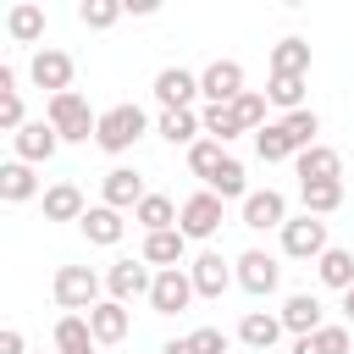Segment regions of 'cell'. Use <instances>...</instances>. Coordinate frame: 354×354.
<instances>
[{
  "label": "cell",
  "instance_id": "1",
  "mask_svg": "<svg viewBox=\"0 0 354 354\" xmlns=\"http://www.w3.org/2000/svg\"><path fill=\"white\" fill-rule=\"evenodd\" d=\"M44 122L61 133V144H88V138L100 133V116L88 111V100H83L77 88H66V94H50V111H44Z\"/></svg>",
  "mask_w": 354,
  "mask_h": 354
},
{
  "label": "cell",
  "instance_id": "2",
  "mask_svg": "<svg viewBox=\"0 0 354 354\" xmlns=\"http://www.w3.org/2000/svg\"><path fill=\"white\" fill-rule=\"evenodd\" d=\"M144 127H149V116L127 100V105H111V111H100V133H94V144L105 149V155H122V149H133L138 138H144Z\"/></svg>",
  "mask_w": 354,
  "mask_h": 354
},
{
  "label": "cell",
  "instance_id": "3",
  "mask_svg": "<svg viewBox=\"0 0 354 354\" xmlns=\"http://www.w3.org/2000/svg\"><path fill=\"white\" fill-rule=\"evenodd\" d=\"M50 293H55V304H61L66 315H77V310H94V304H100V277H94L88 266H61L55 282H50Z\"/></svg>",
  "mask_w": 354,
  "mask_h": 354
},
{
  "label": "cell",
  "instance_id": "4",
  "mask_svg": "<svg viewBox=\"0 0 354 354\" xmlns=\"http://www.w3.org/2000/svg\"><path fill=\"white\" fill-rule=\"evenodd\" d=\"M332 243H326V221L321 216H293L288 227H282V254H293V260H321Z\"/></svg>",
  "mask_w": 354,
  "mask_h": 354
},
{
  "label": "cell",
  "instance_id": "5",
  "mask_svg": "<svg viewBox=\"0 0 354 354\" xmlns=\"http://www.w3.org/2000/svg\"><path fill=\"white\" fill-rule=\"evenodd\" d=\"M232 266H238V288H243V293H254V299L277 293V282H282V266H277L266 249H243Z\"/></svg>",
  "mask_w": 354,
  "mask_h": 354
},
{
  "label": "cell",
  "instance_id": "6",
  "mask_svg": "<svg viewBox=\"0 0 354 354\" xmlns=\"http://www.w3.org/2000/svg\"><path fill=\"white\" fill-rule=\"evenodd\" d=\"M105 288H111L116 304H133V299H149L155 271H149V260H116V266L105 271Z\"/></svg>",
  "mask_w": 354,
  "mask_h": 354
},
{
  "label": "cell",
  "instance_id": "7",
  "mask_svg": "<svg viewBox=\"0 0 354 354\" xmlns=\"http://www.w3.org/2000/svg\"><path fill=\"white\" fill-rule=\"evenodd\" d=\"M177 227H183V238H216V227H221V199H216L210 188L188 194V199H183Z\"/></svg>",
  "mask_w": 354,
  "mask_h": 354
},
{
  "label": "cell",
  "instance_id": "8",
  "mask_svg": "<svg viewBox=\"0 0 354 354\" xmlns=\"http://www.w3.org/2000/svg\"><path fill=\"white\" fill-rule=\"evenodd\" d=\"M188 299H194V277L183 266L155 271V288H149V310L155 315H177V310H188Z\"/></svg>",
  "mask_w": 354,
  "mask_h": 354
},
{
  "label": "cell",
  "instance_id": "9",
  "mask_svg": "<svg viewBox=\"0 0 354 354\" xmlns=\"http://www.w3.org/2000/svg\"><path fill=\"white\" fill-rule=\"evenodd\" d=\"M199 94H205L210 105H232V100L243 94V66H238V61H210V66L199 72Z\"/></svg>",
  "mask_w": 354,
  "mask_h": 354
},
{
  "label": "cell",
  "instance_id": "10",
  "mask_svg": "<svg viewBox=\"0 0 354 354\" xmlns=\"http://www.w3.org/2000/svg\"><path fill=\"white\" fill-rule=\"evenodd\" d=\"M188 277H194V293H199V299H221V293L238 282V271H232V266H227L216 249H205V254L188 266Z\"/></svg>",
  "mask_w": 354,
  "mask_h": 354
},
{
  "label": "cell",
  "instance_id": "11",
  "mask_svg": "<svg viewBox=\"0 0 354 354\" xmlns=\"http://www.w3.org/2000/svg\"><path fill=\"white\" fill-rule=\"evenodd\" d=\"M194 94H199V77H194V72H183V66L155 72V100H160V111H194Z\"/></svg>",
  "mask_w": 354,
  "mask_h": 354
},
{
  "label": "cell",
  "instance_id": "12",
  "mask_svg": "<svg viewBox=\"0 0 354 354\" xmlns=\"http://www.w3.org/2000/svg\"><path fill=\"white\" fill-rule=\"evenodd\" d=\"M11 149H17V160H28V166H39V160H50L55 149H61V133L39 116V122H28L22 133H11Z\"/></svg>",
  "mask_w": 354,
  "mask_h": 354
},
{
  "label": "cell",
  "instance_id": "13",
  "mask_svg": "<svg viewBox=\"0 0 354 354\" xmlns=\"http://www.w3.org/2000/svg\"><path fill=\"white\" fill-rule=\"evenodd\" d=\"M100 188H105V205H111V210H138V205H144V177H138L133 166H111Z\"/></svg>",
  "mask_w": 354,
  "mask_h": 354
},
{
  "label": "cell",
  "instance_id": "14",
  "mask_svg": "<svg viewBox=\"0 0 354 354\" xmlns=\"http://www.w3.org/2000/svg\"><path fill=\"white\" fill-rule=\"evenodd\" d=\"M243 227H254V232H266V227H288V199H282L277 188L249 194V199H243Z\"/></svg>",
  "mask_w": 354,
  "mask_h": 354
},
{
  "label": "cell",
  "instance_id": "15",
  "mask_svg": "<svg viewBox=\"0 0 354 354\" xmlns=\"http://www.w3.org/2000/svg\"><path fill=\"white\" fill-rule=\"evenodd\" d=\"M28 72H33V83L50 88V94H66V88H72V55H66V50H39Z\"/></svg>",
  "mask_w": 354,
  "mask_h": 354
},
{
  "label": "cell",
  "instance_id": "16",
  "mask_svg": "<svg viewBox=\"0 0 354 354\" xmlns=\"http://www.w3.org/2000/svg\"><path fill=\"white\" fill-rule=\"evenodd\" d=\"M293 166H299V183H343V155H337L332 144H315V149H304Z\"/></svg>",
  "mask_w": 354,
  "mask_h": 354
},
{
  "label": "cell",
  "instance_id": "17",
  "mask_svg": "<svg viewBox=\"0 0 354 354\" xmlns=\"http://www.w3.org/2000/svg\"><path fill=\"white\" fill-rule=\"evenodd\" d=\"M127 326H133V315H127V304H116V299H100V304L88 310V332H94V343H122Z\"/></svg>",
  "mask_w": 354,
  "mask_h": 354
},
{
  "label": "cell",
  "instance_id": "18",
  "mask_svg": "<svg viewBox=\"0 0 354 354\" xmlns=\"http://www.w3.org/2000/svg\"><path fill=\"white\" fill-rule=\"evenodd\" d=\"M77 227H83V238H88V243H100V249L122 243V232H127L122 210H111V205H88V216H83Z\"/></svg>",
  "mask_w": 354,
  "mask_h": 354
},
{
  "label": "cell",
  "instance_id": "19",
  "mask_svg": "<svg viewBox=\"0 0 354 354\" xmlns=\"http://www.w3.org/2000/svg\"><path fill=\"white\" fill-rule=\"evenodd\" d=\"M183 254H188L183 227H171V232H144V254H138V260H149V266L171 271V266H183Z\"/></svg>",
  "mask_w": 354,
  "mask_h": 354
},
{
  "label": "cell",
  "instance_id": "20",
  "mask_svg": "<svg viewBox=\"0 0 354 354\" xmlns=\"http://www.w3.org/2000/svg\"><path fill=\"white\" fill-rule=\"evenodd\" d=\"M277 315H282V326H288L293 337H310V332H321V326H326V321H321V299H315V293H293Z\"/></svg>",
  "mask_w": 354,
  "mask_h": 354
},
{
  "label": "cell",
  "instance_id": "21",
  "mask_svg": "<svg viewBox=\"0 0 354 354\" xmlns=\"http://www.w3.org/2000/svg\"><path fill=\"white\" fill-rule=\"evenodd\" d=\"M88 205H83V188L77 183H55L44 188V221H83Z\"/></svg>",
  "mask_w": 354,
  "mask_h": 354
},
{
  "label": "cell",
  "instance_id": "22",
  "mask_svg": "<svg viewBox=\"0 0 354 354\" xmlns=\"http://www.w3.org/2000/svg\"><path fill=\"white\" fill-rule=\"evenodd\" d=\"M33 194H39L33 166H28V160H6V166H0V199H6V205H28Z\"/></svg>",
  "mask_w": 354,
  "mask_h": 354
},
{
  "label": "cell",
  "instance_id": "23",
  "mask_svg": "<svg viewBox=\"0 0 354 354\" xmlns=\"http://www.w3.org/2000/svg\"><path fill=\"white\" fill-rule=\"evenodd\" d=\"M6 33H11L17 44H39V39H44V6H33V0L11 6V11H6Z\"/></svg>",
  "mask_w": 354,
  "mask_h": 354
},
{
  "label": "cell",
  "instance_id": "24",
  "mask_svg": "<svg viewBox=\"0 0 354 354\" xmlns=\"http://www.w3.org/2000/svg\"><path fill=\"white\" fill-rule=\"evenodd\" d=\"M155 133L166 138V144H199V133H205V122H199V111H160V122H155Z\"/></svg>",
  "mask_w": 354,
  "mask_h": 354
},
{
  "label": "cell",
  "instance_id": "25",
  "mask_svg": "<svg viewBox=\"0 0 354 354\" xmlns=\"http://www.w3.org/2000/svg\"><path fill=\"white\" fill-rule=\"evenodd\" d=\"M177 216H183V205H171L166 194H144V205L133 210V221H138L144 232H171Z\"/></svg>",
  "mask_w": 354,
  "mask_h": 354
},
{
  "label": "cell",
  "instance_id": "26",
  "mask_svg": "<svg viewBox=\"0 0 354 354\" xmlns=\"http://www.w3.org/2000/svg\"><path fill=\"white\" fill-rule=\"evenodd\" d=\"M282 332H288V326H282V315H266V310H249V315L238 321V337H243L249 348H271Z\"/></svg>",
  "mask_w": 354,
  "mask_h": 354
},
{
  "label": "cell",
  "instance_id": "27",
  "mask_svg": "<svg viewBox=\"0 0 354 354\" xmlns=\"http://www.w3.org/2000/svg\"><path fill=\"white\" fill-rule=\"evenodd\" d=\"M55 354H94L88 315H61V321H55Z\"/></svg>",
  "mask_w": 354,
  "mask_h": 354
},
{
  "label": "cell",
  "instance_id": "28",
  "mask_svg": "<svg viewBox=\"0 0 354 354\" xmlns=\"http://www.w3.org/2000/svg\"><path fill=\"white\" fill-rule=\"evenodd\" d=\"M254 155L271 166V160H299V149H293V138H288V127L282 122H266L260 133H254Z\"/></svg>",
  "mask_w": 354,
  "mask_h": 354
},
{
  "label": "cell",
  "instance_id": "29",
  "mask_svg": "<svg viewBox=\"0 0 354 354\" xmlns=\"http://www.w3.org/2000/svg\"><path fill=\"white\" fill-rule=\"evenodd\" d=\"M315 271H321V282H326V288L348 293V288H354V249H326V254L315 260Z\"/></svg>",
  "mask_w": 354,
  "mask_h": 354
},
{
  "label": "cell",
  "instance_id": "30",
  "mask_svg": "<svg viewBox=\"0 0 354 354\" xmlns=\"http://www.w3.org/2000/svg\"><path fill=\"white\" fill-rule=\"evenodd\" d=\"M293 354H354V337H348V326H321V332L299 337Z\"/></svg>",
  "mask_w": 354,
  "mask_h": 354
},
{
  "label": "cell",
  "instance_id": "31",
  "mask_svg": "<svg viewBox=\"0 0 354 354\" xmlns=\"http://www.w3.org/2000/svg\"><path fill=\"white\" fill-rule=\"evenodd\" d=\"M271 72H282V77H304V72H310V44H304V39H282V44H271Z\"/></svg>",
  "mask_w": 354,
  "mask_h": 354
},
{
  "label": "cell",
  "instance_id": "32",
  "mask_svg": "<svg viewBox=\"0 0 354 354\" xmlns=\"http://www.w3.org/2000/svg\"><path fill=\"white\" fill-rule=\"evenodd\" d=\"M205 188H210L216 199H249V177H243V160H232V155H227V160H221V171H216Z\"/></svg>",
  "mask_w": 354,
  "mask_h": 354
},
{
  "label": "cell",
  "instance_id": "33",
  "mask_svg": "<svg viewBox=\"0 0 354 354\" xmlns=\"http://www.w3.org/2000/svg\"><path fill=\"white\" fill-rule=\"evenodd\" d=\"M299 199H304V216H332L343 205V183H299Z\"/></svg>",
  "mask_w": 354,
  "mask_h": 354
},
{
  "label": "cell",
  "instance_id": "34",
  "mask_svg": "<svg viewBox=\"0 0 354 354\" xmlns=\"http://www.w3.org/2000/svg\"><path fill=\"white\" fill-rule=\"evenodd\" d=\"M266 100H271V105H282V116L304 111V77H282V72H271V83H266Z\"/></svg>",
  "mask_w": 354,
  "mask_h": 354
},
{
  "label": "cell",
  "instance_id": "35",
  "mask_svg": "<svg viewBox=\"0 0 354 354\" xmlns=\"http://www.w3.org/2000/svg\"><path fill=\"white\" fill-rule=\"evenodd\" d=\"M199 122H205V133H210L216 144H227V138H238V133H243V122H238V111H232V105H205V111H199Z\"/></svg>",
  "mask_w": 354,
  "mask_h": 354
},
{
  "label": "cell",
  "instance_id": "36",
  "mask_svg": "<svg viewBox=\"0 0 354 354\" xmlns=\"http://www.w3.org/2000/svg\"><path fill=\"white\" fill-rule=\"evenodd\" d=\"M282 127H288V138H293V149L304 155V149H315V133H321V116L304 105V111H293V116H282Z\"/></svg>",
  "mask_w": 354,
  "mask_h": 354
},
{
  "label": "cell",
  "instance_id": "37",
  "mask_svg": "<svg viewBox=\"0 0 354 354\" xmlns=\"http://www.w3.org/2000/svg\"><path fill=\"white\" fill-rule=\"evenodd\" d=\"M221 160H227V149H221L216 138H199V144L188 149V171H194V177H205V183L221 171Z\"/></svg>",
  "mask_w": 354,
  "mask_h": 354
},
{
  "label": "cell",
  "instance_id": "38",
  "mask_svg": "<svg viewBox=\"0 0 354 354\" xmlns=\"http://www.w3.org/2000/svg\"><path fill=\"white\" fill-rule=\"evenodd\" d=\"M266 105H271V100H266V94H254V88H243V94L232 100V111H238L243 133H260V127H266Z\"/></svg>",
  "mask_w": 354,
  "mask_h": 354
},
{
  "label": "cell",
  "instance_id": "39",
  "mask_svg": "<svg viewBox=\"0 0 354 354\" xmlns=\"http://www.w3.org/2000/svg\"><path fill=\"white\" fill-rule=\"evenodd\" d=\"M116 17H122V0H83L77 6V22L83 28H111Z\"/></svg>",
  "mask_w": 354,
  "mask_h": 354
},
{
  "label": "cell",
  "instance_id": "40",
  "mask_svg": "<svg viewBox=\"0 0 354 354\" xmlns=\"http://www.w3.org/2000/svg\"><path fill=\"white\" fill-rule=\"evenodd\" d=\"M188 348L194 354H227V332L221 326H194L188 332Z\"/></svg>",
  "mask_w": 354,
  "mask_h": 354
},
{
  "label": "cell",
  "instance_id": "41",
  "mask_svg": "<svg viewBox=\"0 0 354 354\" xmlns=\"http://www.w3.org/2000/svg\"><path fill=\"white\" fill-rule=\"evenodd\" d=\"M0 127H6V133H22V127H28V122H22V94H6V100H0Z\"/></svg>",
  "mask_w": 354,
  "mask_h": 354
},
{
  "label": "cell",
  "instance_id": "42",
  "mask_svg": "<svg viewBox=\"0 0 354 354\" xmlns=\"http://www.w3.org/2000/svg\"><path fill=\"white\" fill-rule=\"evenodd\" d=\"M0 354H22V332H17V326L0 332Z\"/></svg>",
  "mask_w": 354,
  "mask_h": 354
},
{
  "label": "cell",
  "instance_id": "43",
  "mask_svg": "<svg viewBox=\"0 0 354 354\" xmlns=\"http://www.w3.org/2000/svg\"><path fill=\"white\" fill-rule=\"evenodd\" d=\"M17 94V66H0V100Z\"/></svg>",
  "mask_w": 354,
  "mask_h": 354
},
{
  "label": "cell",
  "instance_id": "44",
  "mask_svg": "<svg viewBox=\"0 0 354 354\" xmlns=\"http://www.w3.org/2000/svg\"><path fill=\"white\" fill-rule=\"evenodd\" d=\"M160 354H194V348H188V337H171V343H166Z\"/></svg>",
  "mask_w": 354,
  "mask_h": 354
},
{
  "label": "cell",
  "instance_id": "45",
  "mask_svg": "<svg viewBox=\"0 0 354 354\" xmlns=\"http://www.w3.org/2000/svg\"><path fill=\"white\" fill-rule=\"evenodd\" d=\"M343 315H348V321H354V288H348V293H343Z\"/></svg>",
  "mask_w": 354,
  "mask_h": 354
}]
</instances>
